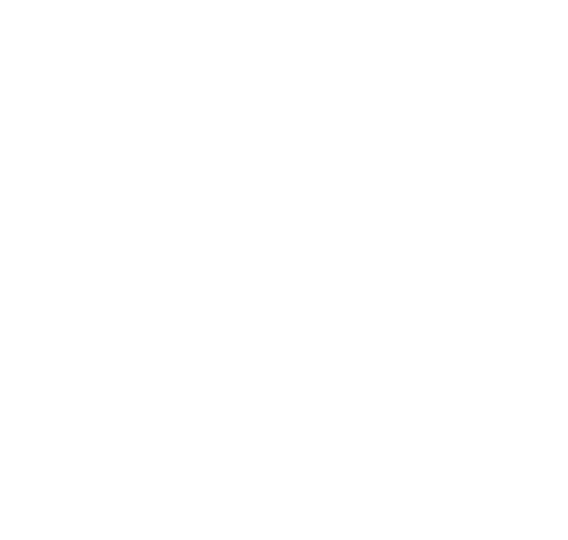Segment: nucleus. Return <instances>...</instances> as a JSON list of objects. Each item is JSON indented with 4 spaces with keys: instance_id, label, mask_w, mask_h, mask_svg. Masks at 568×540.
Wrapping results in <instances>:
<instances>
[]
</instances>
